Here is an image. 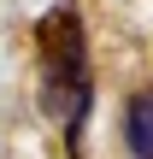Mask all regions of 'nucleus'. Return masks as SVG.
Returning <instances> with one entry per match:
<instances>
[{
  "label": "nucleus",
  "mask_w": 153,
  "mask_h": 159,
  "mask_svg": "<svg viewBox=\"0 0 153 159\" xmlns=\"http://www.w3.org/2000/svg\"><path fill=\"white\" fill-rule=\"evenodd\" d=\"M35 47H41V59H65V53H77V47H83V18H77L71 6L41 12V24H35Z\"/></svg>",
  "instance_id": "1"
},
{
  "label": "nucleus",
  "mask_w": 153,
  "mask_h": 159,
  "mask_svg": "<svg viewBox=\"0 0 153 159\" xmlns=\"http://www.w3.org/2000/svg\"><path fill=\"white\" fill-rule=\"evenodd\" d=\"M124 136H130L136 159H153V89H142V94L124 106Z\"/></svg>",
  "instance_id": "2"
}]
</instances>
